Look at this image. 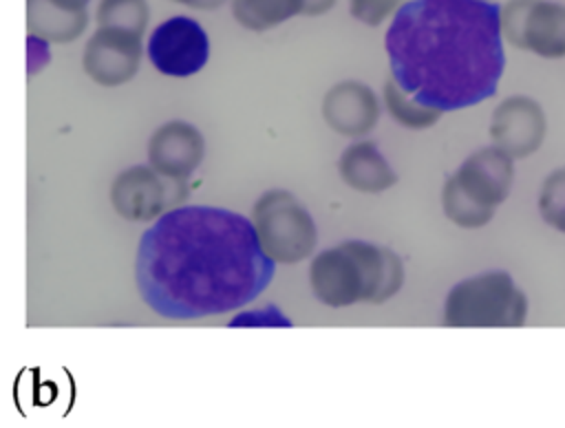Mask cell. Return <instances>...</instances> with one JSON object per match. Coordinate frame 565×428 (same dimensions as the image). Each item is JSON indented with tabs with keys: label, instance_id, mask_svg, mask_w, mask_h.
<instances>
[{
	"label": "cell",
	"instance_id": "obj_20",
	"mask_svg": "<svg viewBox=\"0 0 565 428\" xmlns=\"http://www.w3.org/2000/svg\"><path fill=\"white\" fill-rule=\"evenodd\" d=\"M402 0H349V11L355 20L377 26L382 24L393 11H397Z\"/></svg>",
	"mask_w": 565,
	"mask_h": 428
},
{
	"label": "cell",
	"instance_id": "obj_11",
	"mask_svg": "<svg viewBox=\"0 0 565 428\" xmlns=\"http://www.w3.org/2000/svg\"><path fill=\"white\" fill-rule=\"evenodd\" d=\"M205 152L201 132L188 121H168L154 130L148 143V159L154 172L168 179L190 176Z\"/></svg>",
	"mask_w": 565,
	"mask_h": 428
},
{
	"label": "cell",
	"instance_id": "obj_8",
	"mask_svg": "<svg viewBox=\"0 0 565 428\" xmlns=\"http://www.w3.org/2000/svg\"><path fill=\"white\" fill-rule=\"evenodd\" d=\"M148 57L163 75L190 77L199 73L210 57L207 33L194 18L172 15L152 31Z\"/></svg>",
	"mask_w": 565,
	"mask_h": 428
},
{
	"label": "cell",
	"instance_id": "obj_7",
	"mask_svg": "<svg viewBox=\"0 0 565 428\" xmlns=\"http://www.w3.org/2000/svg\"><path fill=\"white\" fill-rule=\"evenodd\" d=\"M501 35L541 57H565V4L554 0H510L501 9Z\"/></svg>",
	"mask_w": 565,
	"mask_h": 428
},
{
	"label": "cell",
	"instance_id": "obj_12",
	"mask_svg": "<svg viewBox=\"0 0 565 428\" xmlns=\"http://www.w3.org/2000/svg\"><path fill=\"white\" fill-rule=\"evenodd\" d=\"M322 115L333 130L349 137H360L375 126L380 117V104L366 84L349 79L335 84L324 95Z\"/></svg>",
	"mask_w": 565,
	"mask_h": 428
},
{
	"label": "cell",
	"instance_id": "obj_23",
	"mask_svg": "<svg viewBox=\"0 0 565 428\" xmlns=\"http://www.w3.org/2000/svg\"><path fill=\"white\" fill-rule=\"evenodd\" d=\"M68 2H75V4H79V7H88L90 0H68Z\"/></svg>",
	"mask_w": 565,
	"mask_h": 428
},
{
	"label": "cell",
	"instance_id": "obj_15",
	"mask_svg": "<svg viewBox=\"0 0 565 428\" xmlns=\"http://www.w3.org/2000/svg\"><path fill=\"white\" fill-rule=\"evenodd\" d=\"M340 174L353 190L369 194L382 192L397 181L384 154L371 141H358L342 152Z\"/></svg>",
	"mask_w": 565,
	"mask_h": 428
},
{
	"label": "cell",
	"instance_id": "obj_6",
	"mask_svg": "<svg viewBox=\"0 0 565 428\" xmlns=\"http://www.w3.org/2000/svg\"><path fill=\"white\" fill-rule=\"evenodd\" d=\"M252 225L263 252L271 260L298 263L316 247V225L309 212L289 192H265L254 203Z\"/></svg>",
	"mask_w": 565,
	"mask_h": 428
},
{
	"label": "cell",
	"instance_id": "obj_21",
	"mask_svg": "<svg viewBox=\"0 0 565 428\" xmlns=\"http://www.w3.org/2000/svg\"><path fill=\"white\" fill-rule=\"evenodd\" d=\"M333 4H335V0H302V13L309 15V18L322 15V13H327Z\"/></svg>",
	"mask_w": 565,
	"mask_h": 428
},
{
	"label": "cell",
	"instance_id": "obj_14",
	"mask_svg": "<svg viewBox=\"0 0 565 428\" xmlns=\"http://www.w3.org/2000/svg\"><path fill=\"white\" fill-rule=\"evenodd\" d=\"M88 24V7L68 0H26L29 35L44 42H73Z\"/></svg>",
	"mask_w": 565,
	"mask_h": 428
},
{
	"label": "cell",
	"instance_id": "obj_9",
	"mask_svg": "<svg viewBox=\"0 0 565 428\" xmlns=\"http://www.w3.org/2000/svg\"><path fill=\"white\" fill-rule=\"evenodd\" d=\"M141 64V35L119 26H99L84 46L82 66L99 86H121Z\"/></svg>",
	"mask_w": 565,
	"mask_h": 428
},
{
	"label": "cell",
	"instance_id": "obj_17",
	"mask_svg": "<svg viewBox=\"0 0 565 428\" xmlns=\"http://www.w3.org/2000/svg\"><path fill=\"white\" fill-rule=\"evenodd\" d=\"M150 9L146 0H102L97 7L99 26H119L143 35Z\"/></svg>",
	"mask_w": 565,
	"mask_h": 428
},
{
	"label": "cell",
	"instance_id": "obj_10",
	"mask_svg": "<svg viewBox=\"0 0 565 428\" xmlns=\"http://www.w3.org/2000/svg\"><path fill=\"white\" fill-rule=\"evenodd\" d=\"M490 137L499 150L523 159L543 143L545 115L534 99L514 95L494 110Z\"/></svg>",
	"mask_w": 565,
	"mask_h": 428
},
{
	"label": "cell",
	"instance_id": "obj_19",
	"mask_svg": "<svg viewBox=\"0 0 565 428\" xmlns=\"http://www.w3.org/2000/svg\"><path fill=\"white\" fill-rule=\"evenodd\" d=\"M539 210L547 225L565 232V168L545 179L539 196Z\"/></svg>",
	"mask_w": 565,
	"mask_h": 428
},
{
	"label": "cell",
	"instance_id": "obj_3",
	"mask_svg": "<svg viewBox=\"0 0 565 428\" xmlns=\"http://www.w3.org/2000/svg\"><path fill=\"white\" fill-rule=\"evenodd\" d=\"M316 298L329 307L386 302L404 282L402 260L386 247L347 240L316 256L309 269Z\"/></svg>",
	"mask_w": 565,
	"mask_h": 428
},
{
	"label": "cell",
	"instance_id": "obj_22",
	"mask_svg": "<svg viewBox=\"0 0 565 428\" xmlns=\"http://www.w3.org/2000/svg\"><path fill=\"white\" fill-rule=\"evenodd\" d=\"M174 2H181V4L192 7V9H203V11H207V9H218V7L225 4L227 0H174Z\"/></svg>",
	"mask_w": 565,
	"mask_h": 428
},
{
	"label": "cell",
	"instance_id": "obj_2",
	"mask_svg": "<svg viewBox=\"0 0 565 428\" xmlns=\"http://www.w3.org/2000/svg\"><path fill=\"white\" fill-rule=\"evenodd\" d=\"M501 7L490 0H408L386 31L393 82L439 113L497 93L505 68Z\"/></svg>",
	"mask_w": 565,
	"mask_h": 428
},
{
	"label": "cell",
	"instance_id": "obj_13",
	"mask_svg": "<svg viewBox=\"0 0 565 428\" xmlns=\"http://www.w3.org/2000/svg\"><path fill=\"white\" fill-rule=\"evenodd\" d=\"M110 201L119 216L128 221H152L163 210V183L157 172L146 165H135L121 172L113 188Z\"/></svg>",
	"mask_w": 565,
	"mask_h": 428
},
{
	"label": "cell",
	"instance_id": "obj_1",
	"mask_svg": "<svg viewBox=\"0 0 565 428\" xmlns=\"http://www.w3.org/2000/svg\"><path fill=\"white\" fill-rule=\"evenodd\" d=\"M274 276L252 221L210 205L161 214L141 236L135 278L161 318L196 320L256 300Z\"/></svg>",
	"mask_w": 565,
	"mask_h": 428
},
{
	"label": "cell",
	"instance_id": "obj_5",
	"mask_svg": "<svg viewBox=\"0 0 565 428\" xmlns=\"http://www.w3.org/2000/svg\"><path fill=\"white\" fill-rule=\"evenodd\" d=\"M525 315V293L505 271H488L457 282L444 304L446 327H521Z\"/></svg>",
	"mask_w": 565,
	"mask_h": 428
},
{
	"label": "cell",
	"instance_id": "obj_4",
	"mask_svg": "<svg viewBox=\"0 0 565 428\" xmlns=\"http://www.w3.org/2000/svg\"><path fill=\"white\" fill-rule=\"evenodd\" d=\"M512 179L514 165L510 154L497 146L475 152L444 183L441 203L446 216L468 229L486 225L497 205L508 199Z\"/></svg>",
	"mask_w": 565,
	"mask_h": 428
},
{
	"label": "cell",
	"instance_id": "obj_18",
	"mask_svg": "<svg viewBox=\"0 0 565 428\" xmlns=\"http://www.w3.org/2000/svg\"><path fill=\"white\" fill-rule=\"evenodd\" d=\"M384 101H386V108L391 110V115L406 128H428L433 126L437 119H439V110L435 108H428V106H422L417 104L415 99L408 101L406 99V93L395 84V82H388L384 86Z\"/></svg>",
	"mask_w": 565,
	"mask_h": 428
},
{
	"label": "cell",
	"instance_id": "obj_16",
	"mask_svg": "<svg viewBox=\"0 0 565 428\" xmlns=\"http://www.w3.org/2000/svg\"><path fill=\"white\" fill-rule=\"evenodd\" d=\"M302 13V0H232V15L249 31H267Z\"/></svg>",
	"mask_w": 565,
	"mask_h": 428
}]
</instances>
